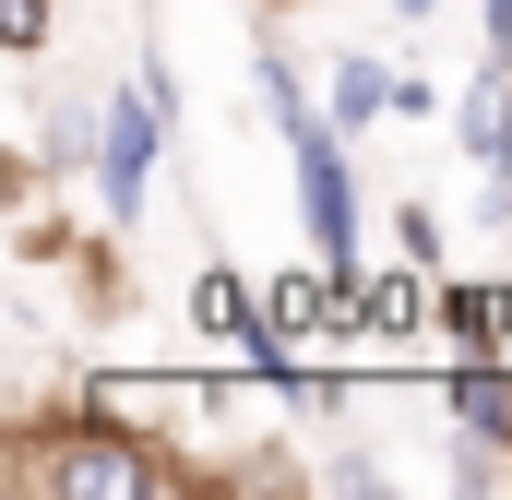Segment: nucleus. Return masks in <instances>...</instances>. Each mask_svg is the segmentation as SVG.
Segmentation results:
<instances>
[{"mask_svg":"<svg viewBox=\"0 0 512 500\" xmlns=\"http://www.w3.org/2000/svg\"><path fill=\"white\" fill-rule=\"evenodd\" d=\"M274 131H286V179H298V239L322 250L334 274H358V262H370V191H358V155H346L358 131L334 120L322 96L286 108Z\"/></svg>","mask_w":512,"mask_h":500,"instance_id":"nucleus-2","label":"nucleus"},{"mask_svg":"<svg viewBox=\"0 0 512 500\" xmlns=\"http://www.w3.org/2000/svg\"><path fill=\"white\" fill-rule=\"evenodd\" d=\"M0 48L12 60H48L60 48V0H0Z\"/></svg>","mask_w":512,"mask_h":500,"instance_id":"nucleus-9","label":"nucleus"},{"mask_svg":"<svg viewBox=\"0 0 512 500\" xmlns=\"http://www.w3.org/2000/svg\"><path fill=\"white\" fill-rule=\"evenodd\" d=\"M167 131H179V120L143 96V72L96 96V155H84V191H96V227H108V239H143V203H155Z\"/></svg>","mask_w":512,"mask_h":500,"instance_id":"nucleus-3","label":"nucleus"},{"mask_svg":"<svg viewBox=\"0 0 512 500\" xmlns=\"http://www.w3.org/2000/svg\"><path fill=\"white\" fill-rule=\"evenodd\" d=\"M393 12H405V24H429V12H441V0H393Z\"/></svg>","mask_w":512,"mask_h":500,"instance_id":"nucleus-14","label":"nucleus"},{"mask_svg":"<svg viewBox=\"0 0 512 500\" xmlns=\"http://www.w3.org/2000/svg\"><path fill=\"white\" fill-rule=\"evenodd\" d=\"M382 227H393V250H405V262H429V274H441V250H453V227H441V215H429V203H417V191H405V203H393Z\"/></svg>","mask_w":512,"mask_h":500,"instance_id":"nucleus-10","label":"nucleus"},{"mask_svg":"<svg viewBox=\"0 0 512 500\" xmlns=\"http://www.w3.org/2000/svg\"><path fill=\"white\" fill-rule=\"evenodd\" d=\"M393 96H405V72H382L370 48H346V60L322 72V108H334V120H346V131H370V120H393Z\"/></svg>","mask_w":512,"mask_h":500,"instance_id":"nucleus-8","label":"nucleus"},{"mask_svg":"<svg viewBox=\"0 0 512 500\" xmlns=\"http://www.w3.org/2000/svg\"><path fill=\"white\" fill-rule=\"evenodd\" d=\"M393 120H453V96H441L429 72H405V96H393Z\"/></svg>","mask_w":512,"mask_h":500,"instance_id":"nucleus-12","label":"nucleus"},{"mask_svg":"<svg viewBox=\"0 0 512 500\" xmlns=\"http://www.w3.org/2000/svg\"><path fill=\"white\" fill-rule=\"evenodd\" d=\"M0 489H24V500H191V489H227V477L191 465L179 429L143 417L131 381L96 370L72 405L0 417Z\"/></svg>","mask_w":512,"mask_h":500,"instance_id":"nucleus-1","label":"nucleus"},{"mask_svg":"<svg viewBox=\"0 0 512 500\" xmlns=\"http://www.w3.org/2000/svg\"><path fill=\"white\" fill-rule=\"evenodd\" d=\"M441 358H512V298L501 286H441Z\"/></svg>","mask_w":512,"mask_h":500,"instance_id":"nucleus-6","label":"nucleus"},{"mask_svg":"<svg viewBox=\"0 0 512 500\" xmlns=\"http://www.w3.org/2000/svg\"><path fill=\"white\" fill-rule=\"evenodd\" d=\"M262 393H274L286 417H310V429H346V405H358V381H346V370H322L310 346H298V358H274V370H262Z\"/></svg>","mask_w":512,"mask_h":500,"instance_id":"nucleus-7","label":"nucleus"},{"mask_svg":"<svg viewBox=\"0 0 512 500\" xmlns=\"http://www.w3.org/2000/svg\"><path fill=\"white\" fill-rule=\"evenodd\" d=\"M322 489L370 500V489H393V465H382V453H334V465H322Z\"/></svg>","mask_w":512,"mask_h":500,"instance_id":"nucleus-11","label":"nucleus"},{"mask_svg":"<svg viewBox=\"0 0 512 500\" xmlns=\"http://www.w3.org/2000/svg\"><path fill=\"white\" fill-rule=\"evenodd\" d=\"M477 60H512V0H477Z\"/></svg>","mask_w":512,"mask_h":500,"instance_id":"nucleus-13","label":"nucleus"},{"mask_svg":"<svg viewBox=\"0 0 512 500\" xmlns=\"http://www.w3.org/2000/svg\"><path fill=\"white\" fill-rule=\"evenodd\" d=\"M191 334H203V346H227L251 381L274 370V358H298V346H274V322H262V286L227 262V250H203V262H191Z\"/></svg>","mask_w":512,"mask_h":500,"instance_id":"nucleus-4","label":"nucleus"},{"mask_svg":"<svg viewBox=\"0 0 512 500\" xmlns=\"http://www.w3.org/2000/svg\"><path fill=\"white\" fill-rule=\"evenodd\" d=\"M453 155H465L477 179L512 167V60H477V84L453 96Z\"/></svg>","mask_w":512,"mask_h":500,"instance_id":"nucleus-5","label":"nucleus"}]
</instances>
